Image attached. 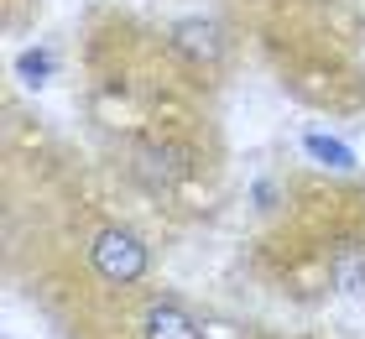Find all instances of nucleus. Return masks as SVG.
<instances>
[{"label":"nucleus","mask_w":365,"mask_h":339,"mask_svg":"<svg viewBox=\"0 0 365 339\" xmlns=\"http://www.w3.org/2000/svg\"><path fill=\"white\" fill-rule=\"evenodd\" d=\"M89 261H94L99 277L115 282V287H130V282H141V277H146V246H141L130 230H120V225H110V230H99V235H94Z\"/></svg>","instance_id":"f257e3e1"},{"label":"nucleus","mask_w":365,"mask_h":339,"mask_svg":"<svg viewBox=\"0 0 365 339\" xmlns=\"http://www.w3.org/2000/svg\"><path fill=\"white\" fill-rule=\"evenodd\" d=\"M141 339H198V324L178 303H152L141 318Z\"/></svg>","instance_id":"f03ea898"},{"label":"nucleus","mask_w":365,"mask_h":339,"mask_svg":"<svg viewBox=\"0 0 365 339\" xmlns=\"http://www.w3.org/2000/svg\"><path fill=\"white\" fill-rule=\"evenodd\" d=\"M178 47L182 53H193V58H220V26L214 21H182L178 26Z\"/></svg>","instance_id":"7ed1b4c3"},{"label":"nucleus","mask_w":365,"mask_h":339,"mask_svg":"<svg viewBox=\"0 0 365 339\" xmlns=\"http://www.w3.org/2000/svg\"><path fill=\"white\" fill-rule=\"evenodd\" d=\"M334 282H339V293H350V298H365V251H339L334 256Z\"/></svg>","instance_id":"20e7f679"},{"label":"nucleus","mask_w":365,"mask_h":339,"mask_svg":"<svg viewBox=\"0 0 365 339\" xmlns=\"http://www.w3.org/2000/svg\"><path fill=\"white\" fill-rule=\"evenodd\" d=\"M308 151L324 167H339V173H350V167H355V151L344 146V141H329V136H308Z\"/></svg>","instance_id":"39448f33"},{"label":"nucleus","mask_w":365,"mask_h":339,"mask_svg":"<svg viewBox=\"0 0 365 339\" xmlns=\"http://www.w3.org/2000/svg\"><path fill=\"white\" fill-rule=\"evenodd\" d=\"M21 74L31 84H42L47 74H53V53H21Z\"/></svg>","instance_id":"423d86ee"}]
</instances>
